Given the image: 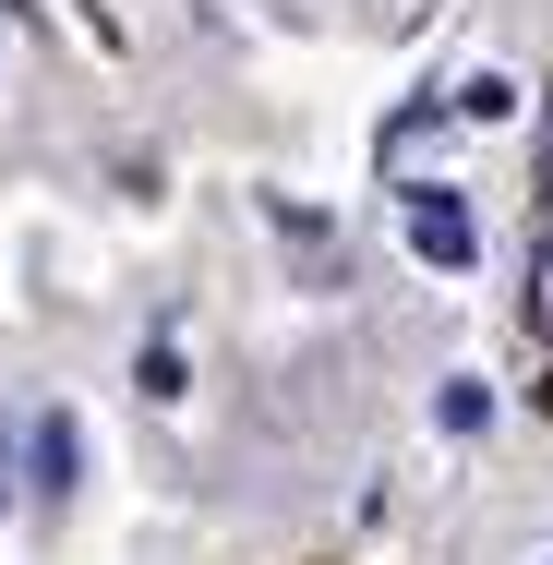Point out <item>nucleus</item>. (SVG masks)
<instances>
[{
	"mask_svg": "<svg viewBox=\"0 0 553 565\" xmlns=\"http://www.w3.org/2000/svg\"><path fill=\"white\" fill-rule=\"evenodd\" d=\"M434 422H445V434H481V422H493V385H481V373H445Z\"/></svg>",
	"mask_w": 553,
	"mask_h": 565,
	"instance_id": "nucleus-3",
	"label": "nucleus"
},
{
	"mask_svg": "<svg viewBox=\"0 0 553 565\" xmlns=\"http://www.w3.org/2000/svg\"><path fill=\"white\" fill-rule=\"evenodd\" d=\"M445 109H457V120H506V109H518V85H506V73H469Z\"/></svg>",
	"mask_w": 553,
	"mask_h": 565,
	"instance_id": "nucleus-4",
	"label": "nucleus"
},
{
	"mask_svg": "<svg viewBox=\"0 0 553 565\" xmlns=\"http://www.w3.org/2000/svg\"><path fill=\"white\" fill-rule=\"evenodd\" d=\"M542 181H553V132H542Z\"/></svg>",
	"mask_w": 553,
	"mask_h": 565,
	"instance_id": "nucleus-6",
	"label": "nucleus"
},
{
	"mask_svg": "<svg viewBox=\"0 0 553 565\" xmlns=\"http://www.w3.org/2000/svg\"><path fill=\"white\" fill-rule=\"evenodd\" d=\"M145 397H157V409L181 397V338H145Z\"/></svg>",
	"mask_w": 553,
	"mask_h": 565,
	"instance_id": "nucleus-5",
	"label": "nucleus"
},
{
	"mask_svg": "<svg viewBox=\"0 0 553 565\" xmlns=\"http://www.w3.org/2000/svg\"><path fill=\"white\" fill-rule=\"evenodd\" d=\"M73 481H85V446H73V422L49 409V422H36V505H61Z\"/></svg>",
	"mask_w": 553,
	"mask_h": 565,
	"instance_id": "nucleus-2",
	"label": "nucleus"
},
{
	"mask_svg": "<svg viewBox=\"0 0 553 565\" xmlns=\"http://www.w3.org/2000/svg\"><path fill=\"white\" fill-rule=\"evenodd\" d=\"M410 253L445 265V277H457V265H481V217H469V193H457V181H410Z\"/></svg>",
	"mask_w": 553,
	"mask_h": 565,
	"instance_id": "nucleus-1",
	"label": "nucleus"
}]
</instances>
